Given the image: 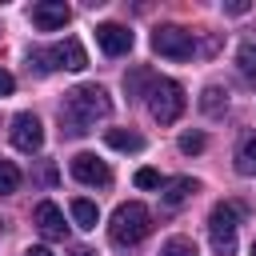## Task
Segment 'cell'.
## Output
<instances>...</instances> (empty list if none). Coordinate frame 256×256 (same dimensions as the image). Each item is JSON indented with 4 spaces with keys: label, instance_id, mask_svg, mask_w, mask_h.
<instances>
[{
    "label": "cell",
    "instance_id": "484cf974",
    "mask_svg": "<svg viewBox=\"0 0 256 256\" xmlns=\"http://www.w3.org/2000/svg\"><path fill=\"white\" fill-rule=\"evenodd\" d=\"M252 256H256V240H252Z\"/></svg>",
    "mask_w": 256,
    "mask_h": 256
},
{
    "label": "cell",
    "instance_id": "8992f818",
    "mask_svg": "<svg viewBox=\"0 0 256 256\" xmlns=\"http://www.w3.org/2000/svg\"><path fill=\"white\" fill-rule=\"evenodd\" d=\"M152 48H156L160 56H168V60H188V56L196 52V40H192V32L180 28V24H160V28L152 32Z\"/></svg>",
    "mask_w": 256,
    "mask_h": 256
},
{
    "label": "cell",
    "instance_id": "5b68a950",
    "mask_svg": "<svg viewBox=\"0 0 256 256\" xmlns=\"http://www.w3.org/2000/svg\"><path fill=\"white\" fill-rule=\"evenodd\" d=\"M28 60H36L40 72H52V68L80 72V68H88V56H84L80 40H64V44H52V48H36V52H28Z\"/></svg>",
    "mask_w": 256,
    "mask_h": 256
},
{
    "label": "cell",
    "instance_id": "6da1fadb",
    "mask_svg": "<svg viewBox=\"0 0 256 256\" xmlns=\"http://www.w3.org/2000/svg\"><path fill=\"white\" fill-rule=\"evenodd\" d=\"M112 112V100H108V92L100 88V84H80V88H72L68 96H64V104H60V124H64V132L68 136H84L96 120H104Z\"/></svg>",
    "mask_w": 256,
    "mask_h": 256
},
{
    "label": "cell",
    "instance_id": "d4e9b609",
    "mask_svg": "<svg viewBox=\"0 0 256 256\" xmlns=\"http://www.w3.org/2000/svg\"><path fill=\"white\" fill-rule=\"evenodd\" d=\"M72 256H96V252H92V248H84V244H80V248H72Z\"/></svg>",
    "mask_w": 256,
    "mask_h": 256
},
{
    "label": "cell",
    "instance_id": "3957f363",
    "mask_svg": "<svg viewBox=\"0 0 256 256\" xmlns=\"http://www.w3.org/2000/svg\"><path fill=\"white\" fill-rule=\"evenodd\" d=\"M184 108H188V96H184V88L176 80H152L148 84V112H152V120L176 124L184 116Z\"/></svg>",
    "mask_w": 256,
    "mask_h": 256
},
{
    "label": "cell",
    "instance_id": "30bf717a",
    "mask_svg": "<svg viewBox=\"0 0 256 256\" xmlns=\"http://www.w3.org/2000/svg\"><path fill=\"white\" fill-rule=\"evenodd\" d=\"M72 20V8L64 4V0H40V4H32V24L40 28V32H56V28H64Z\"/></svg>",
    "mask_w": 256,
    "mask_h": 256
},
{
    "label": "cell",
    "instance_id": "ac0fdd59",
    "mask_svg": "<svg viewBox=\"0 0 256 256\" xmlns=\"http://www.w3.org/2000/svg\"><path fill=\"white\" fill-rule=\"evenodd\" d=\"M160 256H200V252H196V244H192L188 236H172V240L160 248Z\"/></svg>",
    "mask_w": 256,
    "mask_h": 256
},
{
    "label": "cell",
    "instance_id": "7c38bea8",
    "mask_svg": "<svg viewBox=\"0 0 256 256\" xmlns=\"http://www.w3.org/2000/svg\"><path fill=\"white\" fill-rule=\"evenodd\" d=\"M236 172L240 176H256V132H248L236 144Z\"/></svg>",
    "mask_w": 256,
    "mask_h": 256
},
{
    "label": "cell",
    "instance_id": "ffe728a7",
    "mask_svg": "<svg viewBox=\"0 0 256 256\" xmlns=\"http://www.w3.org/2000/svg\"><path fill=\"white\" fill-rule=\"evenodd\" d=\"M152 80H156V76H152L148 68H136V72H128V76H124V88H128V96H140V88H144V84H152Z\"/></svg>",
    "mask_w": 256,
    "mask_h": 256
},
{
    "label": "cell",
    "instance_id": "5bb4252c",
    "mask_svg": "<svg viewBox=\"0 0 256 256\" xmlns=\"http://www.w3.org/2000/svg\"><path fill=\"white\" fill-rule=\"evenodd\" d=\"M104 140H108L112 148H120V152H140V148H144V136L132 132V128H108Z\"/></svg>",
    "mask_w": 256,
    "mask_h": 256
},
{
    "label": "cell",
    "instance_id": "9c48e42d",
    "mask_svg": "<svg viewBox=\"0 0 256 256\" xmlns=\"http://www.w3.org/2000/svg\"><path fill=\"white\" fill-rule=\"evenodd\" d=\"M32 224L40 228L44 240H64V236H68L64 212H60V204H52V200H40V204L32 208Z\"/></svg>",
    "mask_w": 256,
    "mask_h": 256
},
{
    "label": "cell",
    "instance_id": "2e32d148",
    "mask_svg": "<svg viewBox=\"0 0 256 256\" xmlns=\"http://www.w3.org/2000/svg\"><path fill=\"white\" fill-rule=\"evenodd\" d=\"M200 108H204L208 116H216L220 108H228V92H224V88H216V84H208V88H204V96H200Z\"/></svg>",
    "mask_w": 256,
    "mask_h": 256
},
{
    "label": "cell",
    "instance_id": "603a6c76",
    "mask_svg": "<svg viewBox=\"0 0 256 256\" xmlns=\"http://www.w3.org/2000/svg\"><path fill=\"white\" fill-rule=\"evenodd\" d=\"M12 92H16V80H12V72L0 68V96H12Z\"/></svg>",
    "mask_w": 256,
    "mask_h": 256
},
{
    "label": "cell",
    "instance_id": "4fadbf2b",
    "mask_svg": "<svg viewBox=\"0 0 256 256\" xmlns=\"http://www.w3.org/2000/svg\"><path fill=\"white\" fill-rule=\"evenodd\" d=\"M196 188H200V184H196L192 176H176V180H168V184H164V204H172V208H176V204H184Z\"/></svg>",
    "mask_w": 256,
    "mask_h": 256
},
{
    "label": "cell",
    "instance_id": "9a60e30c",
    "mask_svg": "<svg viewBox=\"0 0 256 256\" xmlns=\"http://www.w3.org/2000/svg\"><path fill=\"white\" fill-rule=\"evenodd\" d=\"M72 220H76V228H84V232H92L96 224H100V212H96V204L92 200H72Z\"/></svg>",
    "mask_w": 256,
    "mask_h": 256
},
{
    "label": "cell",
    "instance_id": "7a4b0ae2",
    "mask_svg": "<svg viewBox=\"0 0 256 256\" xmlns=\"http://www.w3.org/2000/svg\"><path fill=\"white\" fill-rule=\"evenodd\" d=\"M152 232V212L140 204V200H128V204H120L116 212H112V224H108V236L116 240V244H124V248H132V244H140L144 236Z\"/></svg>",
    "mask_w": 256,
    "mask_h": 256
},
{
    "label": "cell",
    "instance_id": "d6986e66",
    "mask_svg": "<svg viewBox=\"0 0 256 256\" xmlns=\"http://www.w3.org/2000/svg\"><path fill=\"white\" fill-rule=\"evenodd\" d=\"M236 64H240V72H244L248 80H256V44H240Z\"/></svg>",
    "mask_w": 256,
    "mask_h": 256
},
{
    "label": "cell",
    "instance_id": "44dd1931",
    "mask_svg": "<svg viewBox=\"0 0 256 256\" xmlns=\"http://www.w3.org/2000/svg\"><path fill=\"white\" fill-rule=\"evenodd\" d=\"M204 132H184L180 136V152H188V156H196V152H204Z\"/></svg>",
    "mask_w": 256,
    "mask_h": 256
},
{
    "label": "cell",
    "instance_id": "8fae6325",
    "mask_svg": "<svg viewBox=\"0 0 256 256\" xmlns=\"http://www.w3.org/2000/svg\"><path fill=\"white\" fill-rule=\"evenodd\" d=\"M96 44L108 56H124V52H132V32L116 20H104V24H96Z\"/></svg>",
    "mask_w": 256,
    "mask_h": 256
},
{
    "label": "cell",
    "instance_id": "277c9868",
    "mask_svg": "<svg viewBox=\"0 0 256 256\" xmlns=\"http://www.w3.org/2000/svg\"><path fill=\"white\" fill-rule=\"evenodd\" d=\"M240 216H244V208L232 204V200H224V204H216V208L208 212V236H212L216 256H232V252H236V228H240Z\"/></svg>",
    "mask_w": 256,
    "mask_h": 256
},
{
    "label": "cell",
    "instance_id": "ba28073f",
    "mask_svg": "<svg viewBox=\"0 0 256 256\" xmlns=\"http://www.w3.org/2000/svg\"><path fill=\"white\" fill-rule=\"evenodd\" d=\"M68 168H72V176H76L80 184H92V188H104V184H112V172H108V164H104V160H96L92 152H76Z\"/></svg>",
    "mask_w": 256,
    "mask_h": 256
},
{
    "label": "cell",
    "instance_id": "52a82bcc",
    "mask_svg": "<svg viewBox=\"0 0 256 256\" xmlns=\"http://www.w3.org/2000/svg\"><path fill=\"white\" fill-rule=\"evenodd\" d=\"M12 144L20 148V152H40L44 148V124L32 116V112H20L16 120H12Z\"/></svg>",
    "mask_w": 256,
    "mask_h": 256
},
{
    "label": "cell",
    "instance_id": "cb8c5ba5",
    "mask_svg": "<svg viewBox=\"0 0 256 256\" xmlns=\"http://www.w3.org/2000/svg\"><path fill=\"white\" fill-rule=\"evenodd\" d=\"M28 256H52V252H48L44 244H36V248H28Z\"/></svg>",
    "mask_w": 256,
    "mask_h": 256
},
{
    "label": "cell",
    "instance_id": "7402d4cb",
    "mask_svg": "<svg viewBox=\"0 0 256 256\" xmlns=\"http://www.w3.org/2000/svg\"><path fill=\"white\" fill-rule=\"evenodd\" d=\"M164 180H160V172L156 168H140L136 172V188H160Z\"/></svg>",
    "mask_w": 256,
    "mask_h": 256
},
{
    "label": "cell",
    "instance_id": "e0dca14e",
    "mask_svg": "<svg viewBox=\"0 0 256 256\" xmlns=\"http://www.w3.org/2000/svg\"><path fill=\"white\" fill-rule=\"evenodd\" d=\"M20 168L12 164V160H0V196H12L16 188H20Z\"/></svg>",
    "mask_w": 256,
    "mask_h": 256
}]
</instances>
